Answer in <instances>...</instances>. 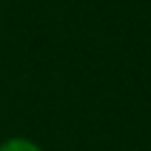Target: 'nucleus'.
Masks as SVG:
<instances>
[{"mask_svg":"<svg viewBox=\"0 0 151 151\" xmlns=\"http://www.w3.org/2000/svg\"><path fill=\"white\" fill-rule=\"evenodd\" d=\"M0 151H43V149L38 144H33V141H28V139H10L0 146Z\"/></svg>","mask_w":151,"mask_h":151,"instance_id":"1","label":"nucleus"}]
</instances>
